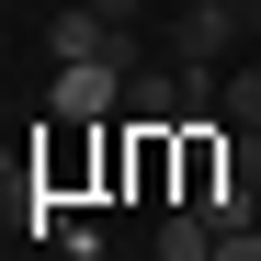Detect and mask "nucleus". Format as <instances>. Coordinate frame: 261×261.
Listing matches in <instances>:
<instances>
[{"label":"nucleus","mask_w":261,"mask_h":261,"mask_svg":"<svg viewBox=\"0 0 261 261\" xmlns=\"http://www.w3.org/2000/svg\"><path fill=\"white\" fill-rule=\"evenodd\" d=\"M227 12H250V0H227Z\"/></svg>","instance_id":"9"},{"label":"nucleus","mask_w":261,"mask_h":261,"mask_svg":"<svg viewBox=\"0 0 261 261\" xmlns=\"http://www.w3.org/2000/svg\"><path fill=\"white\" fill-rule=\"evenodd\" d=\"M125 102V68H57V91H46V114H68V125H102Z\"/></svg>","instance_id":"3"},{"label":"nucleus","mask_w":261,"mask_h":261,"mask_svg":"<svg viewBox=\"0 0 261 261\" xmlns=\"http://www.w3.org/2000/svg\"><path fill=\"white\" fill-rule=\"evenodd\" d=\"M227 125H261V68H227V102H216Z\"/></svg>","instance_id":"5"},{"label":"nucleus","mask_w":261,"mask_h":261,"mask_svg":"<svg viewBox=\"0 0 261 261\" xmlns=\"http://www.w3.org/2000/svg\"><path fill=\"white\" fill-rule=\"evenodd\" d=\"M250 204H261V182H250Z\"/></svg>","instance_id":"10"},{"label":"nucleus","mask_w":261,"mask_h":261,"mask_svg":"<svg viewBox=\"0 0 261 261\" xmlns=\"http://www.w3.org/2000/svg\"><path fill=\"white\" fill-rule=\"evenodd\" d=\"M216 261H261V227H227V239H216Z\"/></svg>","instance_id":"6"},{"label":"nucleus","mask_w":261,"mask_h":261,"mask_svg":"<svg viewBox=\"0 0 261 261\" xmlns=\"http://www.w3.org/2000/svg\"><path fill=\"white\" fill-rule=\"evenodd\" d=\"M91 12H102V23H125V34H137V12H148V0H91Z\"/></svg>","instance_id":"7"},{"label":"nucleus","mask_w":261,"mask_h":261,"mask_svg":"<svg viewBox=\"0 0 261 261\" xmlns=\"http://www.w3.org/2000/svg\"><path fill=\"white\" fill-rule=\"evenodd\" d=\"M239 34H250V23L227 12V0H182V12H170V68H216Z\"/></svg>","instance_id":"2"},{"label":"nucleus","mask_w":261,"mask_h":261,"mask_svg":"<svg viewBox=\"0 0 261 261\" xmlns=\"http://www.w3.org/2000/svg\"><path fill=\"white\" fill-rule=\"evenodd\" d=\"M46 46H57V68H125V80H137V34H125V23H102L91 0L46 23Z\"/></svg>","instance_id":"1"},{"label":"nucleus","mask_w":261,"mask_h":261,"mask_svg":"<svg viewBox=\"0 0 261 261\" xmlns=\"http://www.w3.org/2000/svg\"><path fill=\"white\" fill-rule=\"evenodd\" d=\"M239 23H250V34H261V0H250V12H239Z\"/></svg>","instance_id":"8"},{"label":"nucleus","mask_w":261,"mask_h":261,"mask_svg":"<svg viewBox=\"0 0 261 261\" xmlns=\"http://www.w3.org/2000/svg\"><path fill=\"white\" fill-rule=\"evenodd\" d=\"M159 261H216V216L204 204H170L159 216Z\"/></svg>","instance_id":"4"}]
</instances>
